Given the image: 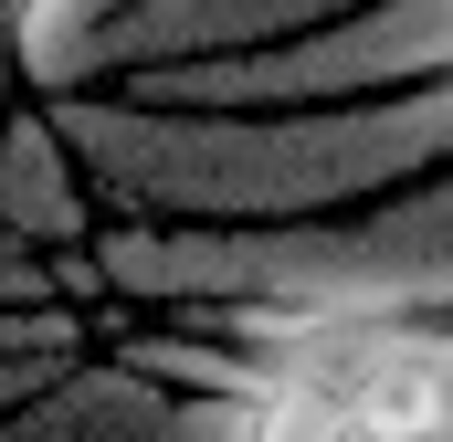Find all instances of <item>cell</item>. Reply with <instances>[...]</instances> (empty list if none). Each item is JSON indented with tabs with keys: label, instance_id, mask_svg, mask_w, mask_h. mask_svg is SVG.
Wrapping results in <instances>:
<instances>
[{
	"label": "cell",
	"instance_id": "cell-7",
	"mask_svg": "<svg viewBox=\"0 0 453 442\" xmlns=\"http://www.w3.org/2000/svg\"><path fill=\"white\" fill-rule=\"evenodd\" d=\"M0 11H11L21 85L32 95H74V85H96V42H106L137 0H0Z\"/></svg>",
	"mask_w": 453,
	"mask_h": 442
},
{
	"label": "cell",
	"instance_id": "cell-4",
	"mask_svg": "<svg viewBox=\"0 0 453 442\" xmlns=\"http://www.w3.org/2000/svg\"><path fill=\"white\" fill-rule=\"evenodd\" d=\"M369 0H137L96 42V85H137V74H169V64H222V53H264V42H296V32H327Z\"/></svg>",
	"mask_w": 453,
	"mask_h": 442
},
{
	"label": "cell",
	"instance_id": "cell-1",
	"mask_svg": "<svg viewBox=\"0 0 453 442\" xmlns=\"http://www.w3.org/2000/svg\"><path fill=\"white\" fill-rule=\"evenodd\" d=\"M53 116L96 158L106 211L137 221H306L453 158V74L380 95H274V106L74 85L53 95Z\"/></svg>",
	"mask_w": 453,
	"mask_h": 442
},
{
	"label": "cell",
	"instance_id": "cell-2",
	"mask_svg": "<svg viewBox=\"0 0 453 442\" xmlns=\"http://www.w3.org/2000/svg\"><path fill=\"white\" fill-rule=\"evenodd\" d=\"M127 316L169 306H306V316H453V158L306 221H106Z\"/></svg>",
	"mask_w": 453,
	"mask_h": 442
},
{
	"label": "cell",
	"instance_id": "cell-6",
	"mask_svg": "<svg viewBox=\"0 0 453 442\" xmlns=\"http://www.w3.org/2000/svg\"><path fill=\"white\" fill-rule=\"evenodd\" d=\"M106 316L127 306H96V295H32V306H0V422L21 411V400H42L53 379H74L96 347H106Z\"/></svg>",
	"mask_w": 453,
	"mask_h": 442
},
{
	"label": "cell",
	"instance_id": "cell-5",
	"mask_svg": "<svg viewBox=\"0 0 453 442\" xmlns=\"http://www.w3.org/2000/svg\"><path fill=\"white\" fill-rule=\"evenodd\" d=\"M106 190H96V158L74 148V126L42 106L11 116V148H0V242H53V253H74V242H106Z\"/></svg>",
	"mask_w": 453,
	"mask_h": 442
},
{
	"label": "cell",
	"instance_id": "cell-3",
	"mask_svg": "<svg viewBox=\"0 0 453 442\" xmlns=\"http://www.w3.org/2000/svg\"><path fill=\"white\" fill-rule=\"evenodd\" d=\"M148 432H201V442H242L253 411L211 400L169 369H148L137 347H96L74 379H53L42 400L11 411V442H148Z\"/></svg>",
	"mask_w": 453,
	"mask_h": 442
}]
</instances>
